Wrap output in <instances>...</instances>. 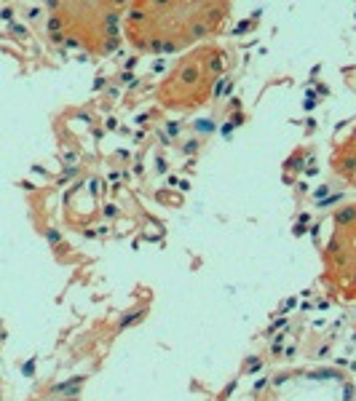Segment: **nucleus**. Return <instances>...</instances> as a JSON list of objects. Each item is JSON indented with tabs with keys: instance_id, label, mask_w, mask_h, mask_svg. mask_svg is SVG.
Masks as SVG:
<instances>
[{
	"instance_id": "5",
	"label": "nucleus",
	"mask_w": 356,
	"mask_h": 401,
	"mask_svg": "<svg viewBox=\"0 0 356 401\" xmlns=\"http://www.w3.org/2000/svg\"><path fill=\"white\" fill-rule=\"evenodd\" d=\"M351 286H353V289H356V273H353V276H351Z\"/></svg>"
},
{
	"instance_id": "2",
	"label": "nucleus",
	"mask_w": 356,
	"mask_h": 401,
	"mask_svg": "<svg viewBox=\"0 0 356 401\" xmlns=\"http://www.w3.org/2000/svg\"><path fill=\"white\" fill-rule=\"evenodd\" d=\"M139 318H142V310H131V313H126V318H121V329L131 326V324H137Z\"/></svg>"
},
{
	"instance_id": "4",
	"label": "nucleus",
	"mask_w": 356,
	"mask_h": 401,
	"mask_svg": "<svg viewBox=\"0 0 356 401\" xmlns=\"http://www.w3.org/2000/svg\"><path fill=\"white\" fill-rule=\"evenodd\" d=\"M46 236H49V241H51V244H59V241H62V236L57 233V230H46Z\"/></svg>"
},
{
	"instance_id": "1",
	"label": "nucleus",
	"mask_w": 356,
	"mask_h": 401,
	"mask_svg": "<svg viewBox=\"0 0 356 401\" xmlns=\"http://www.w3.org/2000/svg\"><path fill=\"white\" fill-rule=\"evenodd\" d=\"M335 225H337V228H351V225H356V204L343 206V209L335 212Z\"/></svg>"
},
{
	"instance_id": "3",
	"label": "nucleus",
	"mask_w": 356,
	"mask_h": 401,
	"mask_svg": "<svg viewBox=\"0 0 356 401\" xmlns=\"http://www.w3.org/2000/svg\"><path fill=\"white\" fill-rule=\"evenodd\" d=\"M260 366H262V361H260V358H254V361H249V364H246V372H257Z\"/></svg>"
}]
</instances>
